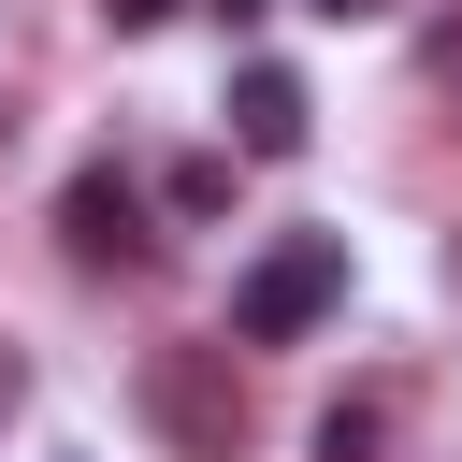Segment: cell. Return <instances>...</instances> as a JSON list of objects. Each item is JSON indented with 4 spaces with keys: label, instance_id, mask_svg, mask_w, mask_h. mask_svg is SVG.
Masks as SVG:
<instances>
[{
    "label": "cell",
    "instance_id": "1",
    "mask_svg": "<svg viewBox=\"0 0 462 462\" xmlns=\"http://www.w3.org/2000/svg\"><path fill=\"white\" fill-rule=\"evenodd\" d=\"M332 303H346V231H274L231 274V346H303Z\"/></svg>",
    "mask_w": 462,
    "mask_h": 462
},
{
    "label": "cell",
    "instance_id": "7",
    "mask_svg": "<svg viewBox=\"0 0 462 462\" xmlns=\"http://www.w3.org/2000/svg\"><path fill=\"white\" fill-rule=\"evenodd\" d=\"M173 14H188V0H101V29H130V43H144V29H173Z\"/></svg>",
    "mask_w": 462,
    "mask_h": 462
},
{
    "label": "cell",
    "instance_id": "5",
    "mask_svg": "<svg viewBox=\"0 0 462 462\" xmlns=\"http://www.w3.org/2000/svg\"><path fill=\"white\" fill-rule=\"evenodd\" d=\"M375 448H390V404H375V390L318 404V462H375Z\"/></svg>",
    "mask_w": 462,
    "mask_h": 462
},
{
    "label": "cell",
    "instance_id": "2",
    "mask_svg": "<svg viewBox=\"0 0 462 462\" xmlns=\"http://www.w3.org/2000/svg\"><path fill=\"white\" fill-rule=\"evenodd\" d=\"M144 419L188 448V462H231L245 433V390H231V346H144Z\"/></svg>",
    "mask_w": 462,
    "mask_h": 462
},
{
    "label": "cell",
    "instance_id": "3",
    "mask_svg": "<svg viewBox=\"0 0 462 462\" xmlns=\"http://www.w3.org/2000/svg\"><path fill=\"white\" fill-rule=\"evenodd\" d=\"M303 130H318V87L289 58H231V144L245 159H303Z\"/></svg>",
    "mask_w": 462,
    "mask_h": 462
},
{
    "label": "cell",
    "instance_id": "9",
    "mask_svg": "<svg viewBox=\"0 0 462 462\" xmlns=\"http://www.w3.org/2000/svg\"><path fill=\"white\" fill-rule=\"evenodd\" d=\"M303 14H332V29H361V14H390V0H303Z\"/></svg>",
    "mask_w": 462,
    "mask_h": 462
},
{
    "label": "cell",
    "instance_id": "4",
    "mask_svg": "<svg viewBox=\"0 0 462 462\" xmlns=\"http://www.w3.org/2000/svg\"><path fill=\"white\" fill-rule=\"evenodd\" d=\"M58 245L101 274V260H144V188L116 173V159H87L72 188H58Z\"/></svg>",
    "mask_w": 462,
    "mask_h": 462
},
{
    "label": "cell",
    "instance_id": "6",
    "mask_svg": "<svg viewBox=\"0 0 462 462\" xmlns=\"http://www.w3.org/2000/svg\"><path fill=\"white\" fill-rule=\"evenodd\" d=\"M159 202H173V217H217V202H231V159H173Z\"/></svg>",
    "mask_w": 462,
    "mask_h": 462
},
{
    "label": "cell",
    "instance_id": "8",
    "mask_svg": "<svg viewBox=\"0 0 462 462\" xmlns=\"http://www.w3.org/2000/svg\"><path fill=\"white\" fill-rule=\"evenodd\" d=\"M202 14H217V29H231V43H245V29H260V14H274V0H202Z\"/></svg>",
    "mask_w": 462,
    "mask_h": 462
}]
</instances>
